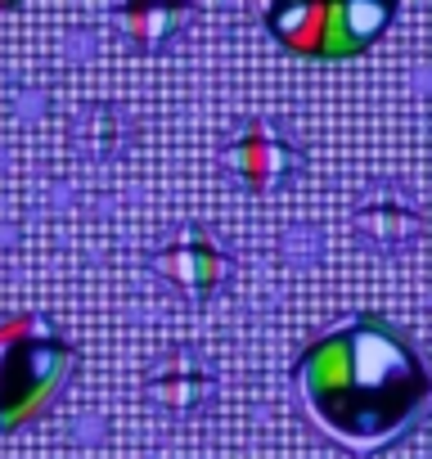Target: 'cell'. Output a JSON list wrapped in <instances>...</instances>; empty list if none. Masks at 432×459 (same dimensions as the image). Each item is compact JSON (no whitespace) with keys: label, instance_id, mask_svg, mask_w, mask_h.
Here are the masks:
<instances>
[{"label":"cell","instance_id":"obj_1","mask_svg":"<svg viewBox=\"0 0 432 459\" xmlns=\"http://www.w3.org/2000/svg\"><path fill=\"white\" fill-rule=\"evenodd\" d=\"M307 414L351 450H378L414 428L432 396L419 351L383 316H356L315 338L298 360Z\"/></svg>","mask_w":432,"mask_h":459},{"label":"cell","instance_id":"obj_5","mask_svg":"<svg viewBox=\"0 0 432 459\" xmlns=\"http://www.w3.org/2000/svg\"><path fill=\"white\" fill-rule=\"evenodd\" d=\"M162 271H171L180 289H212L216 275H221V257L212 248H171L162 257Z\"/></svg>","mask_w":432,"mask_h":459},{"label":"cell","instance_id":"obj_3","mask_svg":"<svg viewBox=\"0 0 432 459\" xmlns=\"http://www.w3.org/2000/svg\"><path fill=\"white\" fill-rule=\"evenodd\" d=\"M275 41L307 59H356L369 50L387 23L392 5L374 0H333V5H275L266 14Z\"/></svg>","mask_w":432,"mask_h":459},{"label":"cell","instance_id":"obj_2","mask_svg":"<svg viewBox=\"0 0 432 459\" xmlns=\"http://www.w3.org/2000/svg\"><path fill=\"white\" fill-rule=\"evenodd\" d=\"M77 365L73 342H64L37 316L0 320V432L41 419L68 387Z\"/></svg>","mask_w":432,"mask_h":459},{"label":"cell","instance_id":"obj_4","mask_svg":"<svg viewBox=\"0 0 432 459\" xmlns=\"http://www.w3.org/2000/svg\"><path fill=\"white\" fill-rule=\"evenodd\" d=\"M235 158H239L244 180L257 185V189L275 185V180L284 176V167H289V149H284V140H262V126L235 149Z\"/></svg>","mask_w":432,"mask_h":459}]
</instances>
